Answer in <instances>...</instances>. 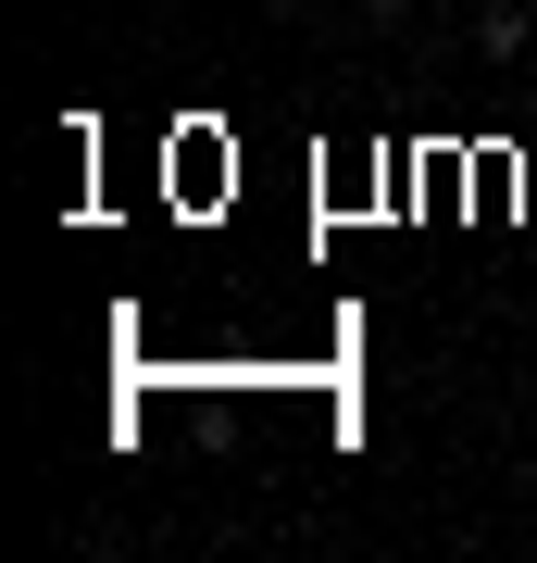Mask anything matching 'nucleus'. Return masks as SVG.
<instances>
[{
  "label": "nucleus",
  "mask_w": 537,
  "mask_h": 563,
  "mask_svg": "<svg viewBox=\"0 0 537 563\" xmlns=\"http://www.w3.org/2000/svg\"><path fill=\"white\" fill-rule=\"evenodd\" d=\"M476 51H488V63L525 51V13H513V0H488V13H476Z\"/></svg>",
  "instance_id": "nucleus-1"
},
{
  "label": "nucleus",
  "mask_w": 537,
  "mask_h": 563,
  "mask_svg": "<svg viewBox=\"0 0 537 563\" xmlns=\"http://www.w3.org/2000/svg\"><path fill=\"white\" fill-rule=\"evenodd\" d=\"M362 13H413V0H362Z\"/></svg>",
  "instance_id": "nucleus-2"
}]
</instances>
